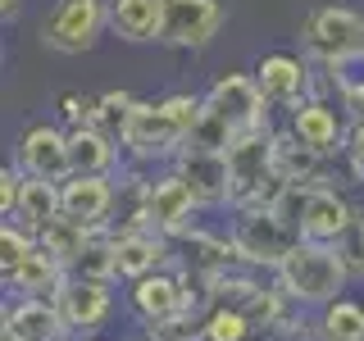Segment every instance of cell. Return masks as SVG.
Here are the masks:
<instances>
[{
	"label": "cell",
	"mask_w": 364,
	"mask_h": 341,
	"mask_svg": "<svg viewBox=\"0 0 364 341\" xmlns=\"http://www.w3.org/2000/svg\"><path fill=\"white\" fill-rule=\"evenodd\" d=\"M196 119H200V96H191V91H168L159 100H136L119 132L123 159L136 168L173 164L187 151Z\"/></svg>",
	"instance_id": "1"
},
{
	"label": "cell",
	"mask_w": 364,
	"mask_h": 341,
	"mask_svg": "<svg viewBox=\"0 0 364 341\" xmlns=\"http://www.w3.org/2000/svg\"><path fill=\"white\" fill-rule=\"evenodd\" d=\"M301 50L328 77L364 64V14L350 5H314L301 23Z\"/></svg>",
	"instance_id": "2"
},
{
	"label": "cell",
	"mask_w": 364,
	"mask_h": 341,
	"mask_svg": "<svg viewBox=\"0 0 364 341\" xmlns=\"http://www.w3.org/2000/svg\"><path fill=\"white\" fill-rule=\"evenodd\" d=\"M273 282H278L301 310H323L328 301L346 296V287H350L333 242H296L291 255L273 273Z\"/></svg>",
	"instance_id": "3"
},
{
	"label": "cell",
	"mask_w": 364,
	"mask_h": 341,
	"mask_svg": "<svg viewBox=\"0 0 364 341\" xmlns=\"http://www.w3.org/2000/svg\"><path fill=\"white\" fill-rule=\"evenodd\" d=\"M228 237H232L237 264L269 273V278L291 255V246L301 242V232L273 205H237V210H228Z\"/></svg>",
	"instance_id": "4"
},
{
	"label": "cell",
	"mask_w": 364,
	"mask_h": 341,
	"mask_svg": "<svg viewBox=\"0 0 364 341\" xmlns=\"http://www.w3.org/2000/svg\"><path fill=\"white\" fill-rule=\"evenodd\" d=\"M273 210L301 232V242H337L360 205L328 182H287Z\"/></svg>",
	"instance_id": "5"
},
{
	"label": "cell",
	"mask_w": 364,
	"mask_h": 341,
	"mask_svg": "<svg viewBox=\"0 0 364 341\" xmlns=\"http://www.w3.org/2000/svg\"><path fill=\"white\" fill-rule=\"evenodd\" d=\"M228 173H232V210L237 205H273L287 182L273 168V128L242 132L228 146Z\"/></svg>",
	"instance_id": "6"
},
{
	"label": "cell",
	"mask_w": 364,
	"mask_h": 341,
	"mask_svg": "<svg viewBox=\"0 0 364 341\" xmlns=\"http://www.w3.org/2000/svg\"><path fill=\"white\" fill-rule=\"evenodd\" d=\"M109 32V0H55L41 18V45L55 55H87Z\"/></svg>",
	"instance_id": "7"
},
{
	"label": "cell",
	"mask_w": 364,
	"mask_h": 341,
	"mask_svg": "<svg viewBox=\"0 0 364 341\" xmlns=\"http://www.w3.org/2000/svg\"><path fill=\"white\" fill-rule=\"evenodd\" d=\"M200 105L210 109L219 123H228L232 136L273 128V105L264 100L255 73H219L210 87L200 91Z\"/></svg>",
	"instance_id": "8"
},
{
	"label": "cell",
	"mask_w": 364,
	"mask_h": 341,
	"mask_svg": "<svg viewBox=\"0 0 364 341\" xmlns=\"http://www.w3.org/2000/svg\"><path fill=\"white\" fill-rule=\"evenodd\" d=\"M287 132H291L296 141L305 146V151H314L318 159L337 164L341 151H346L350 119H346V109H341V105H337L333 96H328L323 87H318L314 96L301 105V109H291V114H287Z\"/></svg>",
	"instance_id": "9"
},
{
	"label": "cell",
	"mask_w": 364,
	"mask_h": 341,
	"mask_svg": "<svg viewBox=\"0 0 364 341\" xmlns=\"http://www.w3.org/2000/svg\"><path fill=\"white\" fill-rule=\"evenodd\" d=\"M255 82L264 91V100L273 109L291 114L301 109L305 100L318 91V77H314V64L305 60V55H291V50H273V55H259L255 60Z\"/></svg>",
	"instance_id": "10"
},
{
	"label": "cell",
	"mask_w": 364,
	"mask_h": 341,
	"mask_svg": "<svg viewBox=\"0 0 364 341\" xmlns=\"http://www.w3.org/2000/svg\"><path fill=\"white\" fill-rule=\"evenodd\" d=\"M228 9L219 0H164V18H159V37L155 45H168V50H205L214 37H219Z\"/></svg>",
	"instance_id": "11"
},
{
	"label": "cell",
	"mask_w": 364,
	"mask_h": 341,
	"mask_svg": "<svg viewBox=\"0 0 364 341\" xmlns=\"http://www.w3.org/2000/svg\"><path fill=\"white\" fill-rule=\"evenodd\" d=\"M64 219L87 227H114L119 219V173H68L60 182Z\"/></svg>",
	"instance_id": "12"
},
{
	"label": "cell",
	"mask_w": 364,
	"mask_h": 341,
	"mask_svg": "<svg viewBox=\"0 0 364 341\" xmlns=\"http://www.w3.org/2000/svg\"><path fill=\"white\" fill-rule=\"evenodd\" d=\"M159 269H178V246L151 227H114V278L128 287Z\"/></svg>",
	"instance_id": "13"
},
{
	"label": "cell",
	"mask_w": 364,
	"mask_h": 341,
	"mask_svg": "<svg viewBox=\"0 0 364 341\" xmlns=\"http://www.w3.org/2000/svg\"><path fill=\"white\" fill-rule=\"evenodd\" d=\"M14 164L28 178H46V182H64L68 168V128L64 123H28L14 141Z\"/></svg>",
	"instance_id": "14"
},
{
	"label": "cell",
	"mask_w": 364,
	"mask_h": 341,
	"mask_svg": "<svg viewBox=\"0 0 364 341\" xmlns=\"http://www.w3.org/2000/svg\"><path fill=\"white\" fill-rule=\"evenodd\" d=\"M173 173L191 187L200 210H232V173H228V151H196L187 146L173 164Z\"/></svg>",
	"instance_id": "15"
},
{
	"label": "cell",
	"mask_w": 364,
	"mask_h": 341,
	"mask_svg": "<svg viewBox=\"0 0 364 341\" xmlns=\"http://www.w3.org/2000/svg\"><path fill=\"white\" fill-rule=\"evenodd\" d=\"M114 287L119 282H96V278H68L60 291V314L68 318L73 337H96L114 314Z\"/></svg>",
	"instance_id": "16"
},
{
	"label": "cell",
	"mask_w": 364,
	"mask_h": 341,
	"mask_svg": "<svg viewBox=\"0 0 364 341\" xmlns=\"http://www.w3.org/2000/svg\"><path fill=\"white\" fill-rule=\"evenodd\" d=\"M0 328H5V337H18V341H73V328L60 314V305L37 301V296H28V301L9 296L5 310H0Z\"/></svg>",
	"instance_id": "17"
},
{
	"label": "cell",
	"mask_w": 364,
	"mask_h": 341,
	"mask_svg": "<svg viewBox=\"0 0 364 341\" xmlns=\"http://www.w3.org/2000/svg\"><path fill=\"white\" fill-rule=\"evenodd\" d=\"M0 282H5V291L14 296V301H28V296H37V301H60V291L68 282V269H64V259H55L46 246H37L9 273H0Z\"/></svg>",
	"instance_id": "18"
},
{
	"label": "cell",
	"mask_w": 364,
	"mask_h": 341,
	"mask_svg": "<svg viewBox=\"0 0 364 341\" xmlns=\"http://www.w3.org/2000/svg\"><path fill=\"white\" fill-rule=\"evenodd\" d=\"M128 164L123 159L119 136L96 128V123H82V128H68V168L73 173H119Z\"/></svg>",
	"instance_id": "19"
},
{
	"label": "cell",
	"mask_w": 364,
	"mask_h": 341,
	"mask_svg": "<svg viewBox=\"0 0 364 341\" xmlns=\"http://www.w3.org/2000/svg\"><path fill=\"white\" fill-rule=\"evenodd\" d=\"M164 0H109V32L128 45H151L159 37Z\"/></svg>",
	"instance_id": "20"
},
{
	"label": "cell",
	"mask_w": 364,
	"mask_h": 341,
	"mask_svg": "<svg viewBox=\"0 0 364 341\" xmlns=\"http://www.w3.org/2000/svg\"><path fill=\"white\" fill-rule=\"evenodd\" d=\"M273 168L282 182H328V159L305 151L287 128H273Z\"/></svg>",
	"instance_id": "21"
},
{
	"label": "cell",
	"mask_w": 364,
	"mask_h": 341,
	"mask_svg": "<svg viewBox=\"0 0 364 341\" xmlns=\"http://www.w3.org/2000/svg\"><path fill=\"white\" fill-rule=\"evenodd\" d=\"M64 205H60V182H46V178H23L18 205H14V223H23L28 232H41L50 219H60Z\"/></svg>",
	"instance_id": "22"
},
{
	"label": "cell",
	"mask_w": 364,
	"mask_h": 341,
	"mask_svg": "<svg viewBox=\"0 0 364 341\" xmlns=\"http://www.w3.org/2000/svg\"><path fill=\"white\" fill-rule=\"evenodd\" d=\"M196 337L200 341H250L255 337V323L242 305L232 301H210L196 318Z\"/></svg>",
	"instance_id": "23"
},
{
	"label": "cell",
	"mask_w": 364,
	"mask_h": 341,
	"mask_svg": "<svg viewBox=\"0 0 364 341\" xmlns=\"http://www.w3.org/2000/svg\"><path fill=\"white\" fill-rule=\"evenodd\" d=\"M314 332H323L328 341H364V301L337 296L323 310H314Z\"/></svg>",
	"instance_id": "24"
},
{
	"label": "cell",
	"mask_w": 364,
	"mask_h": 341,
	"mask_svg": "<svg viewBox=\"0 0 364 341\" xmlns=\"http://www.w3.org/2000/svg\"><path fill=\"white\" fill-rule=\"evenodd\" d=\"M96 232H100V227L73 223V219H64V214H60V219H50V223H46L41 232H37V246H46L55 259H64V269H68L77 255H82V246H87Z\"/></svg>",
	"instance_id": "25"
},
{
	"label": "cell",
	"mask_w": 364,
	"mask_h": 341,
	"mask_svg": "<svg viewBox=\"0 0 364 341\" xmlns=\"http://www.w3.org/2000/svg\"><path fill=\"white\" fill-rule=\"evenodd\" d=\"M333 246H337V255H341V269H346V278L364 287V210H355V219L346 223V232H341Z\"/></svg>",
	"instance_id": "26"
},
{
	"label": "cell",
	"mask_w": 364,
	"mask_h": 341,
	"mask_svg": "<svg viewBox=\"0 0 364 341\" xmlns=\"http://www.w3.org/2000/svg\"><path fill=\"white\" fill-rule=\"evenodd\" d=\"M132 105H136V96H132V91H105V96H96L91 123L119 136V132H123V123H128V114H132Z\"/></svg>",
	"instance_id": "27"
},
{
	"label": "cell",
	"mask_w": 364,
	"mask_h": 341,
	"mask_svg": "<svg viewBox=\"0 0 364 341\" xmlns=\"http://www.w3.org/2000/svg\"><path fill=\"white\" fill-rule=\"evenodd\" d=\"M32 250H37V232H28L23 223L5 219V227H0V273H9L23 255H32Z\"/></svg>",
	"instance_id": "28"
},
{
	"label": "cell",
	"mask_w": 364,
	"mask_h": 341,
	"mask_svg": "<svg viewBox=\"0 0 364 341\" xmlns=\"http://www.w3.org/2000/svg\"><path fill=\"white\" fill-rule=\"evenodd\" d=\"M333 82H337V105L346 109L350 123H360L364 119V73H341Z\"/></svg>",
	"instance_id": "29"
},
{
	"label": "cell",
	"mask_w": 364,
	"mask_h": 341,
	"mask_svg": "<svg viewBox=\"0 0 364 341\" xmlns=\"http://www.w3.org/2000/svg\"><path fill=\"white\" fill-rule=\"evenodd\" d=\"M341 164H346V173L364 182V119L360 123H350V132H346V151H341Z\"/></svg>",
	"instance_id": "30"
},
{
	"label": "cell",
	"mask_w": 364,
	"mask_h": 341,
	"mask_svg": "<svg viewBox=\"0 0 364 341\" xmlns=\"http://www.w3.org/2000/svg\"><path fill=\"white\" fill-rule=\"evenodd\" d=\"M23 168L18 164H5L0 168V214H5V219H14V205H18V191H23Z\"/></svg>",
	"instance_id": "31"
},
{
	"label": "cell",
	"mask_w": 364,
	"mask_h": 341,
	"mask_svg": "<svg viewBox=\"0 0 364 341\" xmlns=\"http://www.w3.org/2000/svg\"><path fill=\"white\" fill-rule=\"evenodd\" d=\"M0 18H5V28H9V23H18L23 18V0H0Z\"/></svg>",
	"instance_id": "32"
},
{
	"label": "cell",
	"mask_w": 364,
	"mask_h": 341,
	"mask_svg": "<svg viewBox=\"0 0 364 341\" xmlns=\"http://www.w3.org/2000/svg\"><path fill=\"white\" fill-rule=\"evenodd\" d=\"M296 341H328V337H323V332H314V328H310V332H301Z\"/></svg>",
	"instance_id": "33"
},
{
	"label": "cell",
	"mask_w": 364,
	"mask_h": 341,
	"mask_svg": "<svg viewBox=\"0 0 364 341\" xmlns=\"http://www.w3.org/2000/svg\"><path fill=\"white\" fill-rule=\"evenodd\" d=\"M82 341H109V337H82Z\"/></svg>",
	"instance_id": "34"
},
{
	"label": "cell",
	"mask_w": 364,
	"mask_h": 341,
	"mask_svg": "<svg viewBox=\"0 0 364 341\" xmlns=\"http://www.w3.org/2000/svg\"><path fill=\"white\" fill-rule=\"evenodd\" d=\"M250 341H273V337H250Z\"/></svg>",
	"instance_id": "35"
},
{
	"label": "cell",
	"mask_w": 364,
	"mask_h": 341,
	"mask_svg": "<svg viewBox=\"0 0 364 341\" xmlns=\"http://www.w3.org/2000/svg\"><path fill=\"white\" fill-rule=\"evenodd\" d=\"M5 341H18V337H5Z\"/></svg>",
	"instance_id": "36"
},
{
	"label": "cell",
	"mask_w": 364,
	"mask_h": 341,
	"mask_svg": "<svg viewBox=\"0 0 364 341\" xmlns=\"http://www.w3.org/2000/svg\"><path fill=\"white\" fill-rule=\"evenodd\" d=\"M196 341H200V337H196Z\"/></svg>",
	"instance_id": "37"
}]
</instances>
